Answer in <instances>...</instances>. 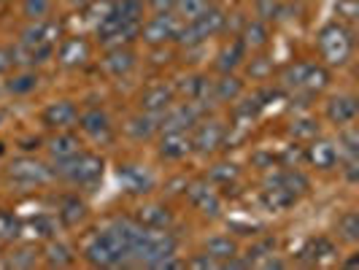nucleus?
I'll use <instances>...</instances> for the list:
<instances>
[{
	"label": "nucleus",
	"instance_id": "nucleus-42",
	"mask_svg": "<svg viewBox=\"0 0 359 270\" xmlns=\"http://www.w3.org/2000/svg\"><path fill=\"white\" fill-rule=\"evenodd\" d=\"M149 8L154 14H168V11L176 8V0H149Z\"/></svg>",
	"mask_w": 359,
	"mask_h": 270
},
{
	"label": "nucleus",
	"instance_id": "nucleus-36",
	"mask_svg": "<svg viewBox=\"0 0 359 270\" xmlns=\"http://www.w3.org/2000/svg\"><path fill=\"white\" fill-rule=\"evenodd\" d=\"M6 87H8V92H14V95H27V92H33L38 87V76L33 71H22Z\"/></svg>",
	"mask_w": 359,
	"mask_h": 270
},
{
	"label": "nucleus",
	"instance_id": "nucleus-11",
	"mask_svg": "<svg viewBox=\"0 0 359 270\" xmlns=\"http://www.w3.org/2000/svg\"><path fill=\"white\" fill-rule=\"evenodd\" d=\"M187 198L195 205V211H200L203 216H222V198L208 181H192L187 184Z\"/></svg>",
	"mask_w": 359,
	"mask_h": 270
},
{
	"label": "nucleus",
	"instance_id": "nucleus-9",
	"mask_svg": "<svg viewBox=\"0 0 359 270\" xmlns=\"http://www.w3.org/2000/svg\"><path fill=\"white\" fill-rule=\"evenodd\" d=\"M76 125L81 127V133L90 141H95V144L106 146L114 141V122H111V116H108L103 108H90V111L79 114V122Z\"/></svg>",
	"mask_w": 359,
	"mask_h": 270
},
{
	"label": "nucleus",
	"instance_id": "nucleus-18",
	"mask_svg": "<svg viewBox=\"0 0 359 270\" xmlns=\"http://www.w3.org/2000/svg\"><path fill=\"white\" fill-rule=\"evenodd\" d=\"M119 181L130 195H146L154 189V176L144 165H125L119 168Z\"/></svg>",
	"mask_w": 359,
	"mask_h": 270
},
{
	"label": "nucleus",
	"instance_id": "nucleus-12",
	"mask_svg": "<svg viewBox=\"0 0 359 270\" xmlns=\"http://www.w3.org/2000/svg\"><path fill=\"white\" fill-rule=\"evenodd\" d=\"M200 122V103H173L165 114L160 116V130H192V127Z\"/></svg>",
	"mask_w": 359,
	"mask_h": 270
},
{
	"label": "nucleus",
	"instance_id": "nucleus-17",
	"mask_svg": "<svg viewBox=\"0 0 359 270\" xmlns=\"http://www.w3.org/2000/svg\"><path fill=\"white\" fill-rule=\"evenodd\" d=\"M173 103H176V90L170 84H154L141 95V111L154 114V116H162Z\"/></svg>",
	"mask_w": 359,
	"mask_h": 270
},
{
	"label": "nucleus",
	"instance_id": "nucleus-7",
	"mask_svg": "<svg viewBox=\"0 0 359 270\" xmlns=\"http://www.w3.org/2000/svg\"><path fill=\"white\" fill-rule=\"evenodd\" d=\"M8 181H14L19 187H43L54 179V170L46 162L36 160V157H19L8 165L6 170Z\"/></svg>",
	"mask_w": 359,
	"mask_h": 270
},
{
	"label": "nucleus",
	"instance_id": "nucleus-43",
	"mask_svg": "<svg viewBox=\"0 0 359 270\" xmlns=\"http://www.w3.org/2000/svg\"><path fill=\"white\" fill-rule=\"evenodd\" d=\"M187 265H189V268H219V262H214L208 254H200L195 259H189Z\"/></svg>",
	"mask_w": 359,
	"mask_h": 270
},
{
	"label": "nucleus",
	"instance_id": "nucleus-2",
	"mask_svg": "<svg viewBox=\"0 0 359 270\" xmlns=\"http://www.w3.org/2000/svg\"><path fill=\"white\" fill-rule=\"evenodd\" d=\"M52 170L54 179L68 181L73 187H95L106 173V162L92 151H76L68 160L57 162Z\"/></svg>",
	"mask_w": 359,
	"mask_h": 270
},
{
	"label": "nucleus",
	"instance_id": "nucleus-30",
	"mask_svg": "<svg viewBox=\"0 0 359 270\" xmlns=\"http://www.w3.org/2000/svg\"><path fill=\"white\" fill-rule=\"evenodd\" d=\"M246 52H249V49L241 43V38H238V41H233V43H227V46L219 52V62H216V65H219V71H222V73L235 71V68H238V65L246 60Z\"/></svg>",
	"mask_w": 359,
	"mask_h": 270
},
{
	"label": "nucleus",
	"instance_id": "nucleus-10",
	"mask_svg": "<svg viewBox=\"0 0 359 270\" xmlns=\"http://www.w3.org/2000/svg\"><path fill=\"white\" fill-rule=\"evenodd\" d=\"M192 130H195L189 135L192 138V151H198V154H214L216 149H222V144L227 141V130H224L222 122H216V119L198 122Z\"/></svg>",
	"mask_w": 359,
	"mask_h": 270
},
{
	"label": "nucleus",
	"instance_id": "nucleus-1",
	"mask_svg": "<svg viewBox=\"0 0 359 270\" xmlns=\"http://www.w3.org/2000/svg\"><path fill=\"white\" fill-rule=\"evenodd\" d=\"M316 46L327 68H343L354 54V33L343 22H327L316 36Z\"/></svg>",
	"mask_w": 359,
	"mask_h": 270
},
{
	"label": "nucleus",
	"instance_id": "nucleus-8",
	"mask_svg": "<svg viewBox=\"0 0 359 270\" xmlns=\"http://www.w3.org/2000/svg\"><path fill=\"white\" fill-rule=\"evenodd\" d=\"M181 25H184V19L176 14V11H168V14H157V17H151L146 25H141V36L146 43H151V46H162V43H168V41H176L179 38V30Z\"/></svg>",
	"mask_w": 359,
	"mask_h": 270
},
{
	"label": "nucleus",
	"instance_id": "nucleus-41",
	"mask_svg": "<svg viewBox=\"0 0 359 270\" xmlns=\"http://www.w3.org/2000/svg\"><path fill=\"white\" fill-rule=\"evenodd\" d=\"M335 14H338L341 19H346V22H354V19H357V14H359L357 0H338Z\"/></svg>",
	"mask_w": 359,
	"mask_h": 270
},
{
	"label": "nucleus",
	"instance_id": "nucleus-29",
	"mask_svg": "<svg viewBox=\"0 0 359 270\" xmlns=\"http://www.w3.org/2000/svg\"><path fill=\"white\" fill-rule=\"evenodd\" d=\"M268 41H270L268 25H265L262 19L249 22V25L243 27V33H241V43H243L246 49H262V46H268Z\"/></svg>",
	"mask_w": 359,
	"mask_h": 270
},
{
	"label": "nucleus",
	"instance_id": "nucleus-27",
	"mask_svg": "<svg viewBox=\"0 0 359 270\" xmlns=\"http://www.w3.org/2000/svg\"><path fill=\"white\" fill-rule=\"evenodd\" d=\"M205 254L214 262L224 265V262H230L235 254H238V243H235L230 235H214V238L205 241Z\"/></svg>",
	"mask_w": 359,
	"mask_h": 270
},
{
	"label": "nucleus",
	"instance_id": "nucleus-4",
	"mask_svg": "<svg viewBox=\"0 0 359 270\" xmlns=\"http://www.w3.org/2000/svg\"><path fill=\"white\" fill-rule=\"evenodd\" d=\"M176 252H179V241L170 235V230H146L144 227L133 249V262L154 268L160 259L173 257Z\"/></svg>",
	"mask_w": 359,
	"mask_h": 270
},
{
	"label": "nucleus",
	"instance_id": "nucleus-15",
	"mask_svg": "<svg viewBox=\"0 0 359 270\" xmlns=\"http://www.w3.org/2000/svg\"><path fill=\"white\" fill-rule=\"evenodd\" d=\"M90 54H92L90 41L81 36H73L62 41V46L57 52V60H60L62 68H84L90 62Z\"/></svg>",
	"mask_w": 359,
	"mask_h": 270
},
{
	"label": "nucleus",
	"instance_id": "nucleus-38",
	"mask_svg": "<svg viewBox=\"0 0 359 270\" xmlns=\"http://www.w3.org/2000/svg\"><path fill=\"white\" fill-rule=\"evenodd\" d=\"M36 262H38V252L33 246H19V249L11 252L6 265H8V268H33Z\"/></svg>",
	"mask_w": 359,
	"mask_h": 270
},
{
	"label": "nucleus",
	"instance_id": "nucleus-5",
	"mask_svg": "<svg viewBox=\"0 0 359 270\" xmlns=\"http://www.w3.org/2000/svg\"><path fill=\"white\" fill-rule=\"evenodd\" d=\"M138 36H141V22H127L116 17L111 8L97 22V38L103 46H127Z\"/></svg>",
	"mask_w": 359,
	"mask_h": 270
},
{
	"label": "nucleus",
	"instance_id": "nucleus-46",
	"mask_svg": "<svg viewBox=\"0 0 359 270\" xmlns=\"http://www.w3.org/2000/svg\"><path fill=\"white\" fill-rule=\"evenodd\" d=\"M0 3H14V0H0Z\"/></svg>",
	"mask_w": 359,
	"mask_h": 270
},
{
	"label": "nucleus",
	"instance_id": "nucleus-19",
	"mask_svg": "<svg viewBox=\"0 0 359 270\" xmlns=\"http://www.w3.org/2000/svg\"><path fill=\"white\" fill-rule=\"evenodd\" d=\"M332 257H335V243L330 238H324V235L308 238L306 243L300 246V252H297V259L303 265H322V262L332 259Z\"/></svg>",
	"mask_w": 359,
	"mask_h": 270
},
{
	"label": "nucleus",
	"instance_id": "nucleus-23",
	"mask_svg": "<svg viewBox=\"0 0 359 270\" xmlns=\"http://www.w3.org/2000/svg\"><path fill=\"white\" fill-rule=\"evenodd\" d=\"M103 68L108 76L122 79L135 68V52L130 46H108L106 57H103Z\"/></svg>",
	"mask_w": 359,
	"mask_h": 270
},
{
	"label": "nucleus",
	"instance_id": "nucleus-37",
	"mask_svg": "<svg viewBox=\"0 0 359 270\" xmlns=\"http://www.w3.org/2000/svg\"><path fill=\"white\" fill-rule=\"evenodd\" d=\"M22 14L30 22L46 19L52 14V0H22Z\"/></svg>",
	"mask_w": 359,
	"mask_h": 270
},
{
	"label": "nucleus",
	"instance_id": "nucleus-39",
	"mask_svg": "<svg viewBox=\"0 0 359 270\" xmlns=\"http://www.w3.org/2000/svg\"><path fill=\"white\" fill-rule=\"evenodd\" d=\"M235 179H238V168H235V165H216L214 170H211V181H214V184H222V187H227V184Z\"/></svg>",
	"mask_w": 359,
	"mask_h": 270
},
{
	"label": "nucleus",
	"instance_id": "nucleus-31",
	"mask_svg": "<svg viewBox=\"0 0 359 270\" xmlns=\"http://www.w3.org/2000/svg\"><path fill=\"white\" fill-rule=\"evenodd\" d=\"M43 257H46V265H52V268H68V265H73V259H76L73 249L68 243H62V241H52L46 246Z\"/></svg>",
	"mask_w": 359,
	"mask_h": 270
},
{
	"label": "nucleus",
	"instance_id": "nucleus-14",
	"mask_svg": "<svg viewBox=\"0 0 359 270\" xmlns=\"http://www.w3.org/2000/svg\"><path fill=\"white\" fill-rule=\"evenodd\" d=\"M303 160L311 165V168H316V170H332V168H338V160H341V154H338V146L332 144V141H324V138H313L308 149L303 151Z\"/></svg>",
	"mask_w": 359,
	"mask_h": 270
},
{
	"label": "nucleus",
	"instance_id": "nucleus-33",
	"mask_svg": "<svg viewBox=\"0 0 359 270\" xmlns=\"http://www.w3.org/2000/svg\"><path fill=\"white\" fill-rule=\"evenodd\" d=\"M338 235L346 243H357L359 241V214L357 211H346L338 219Z\"/></svg>",
	"mask_w": 359,
	"mask_h": 270
},
{
	"label": "nucleus",
	"instance_id": "nucleus-24",
	"mask_svg": "<svg viewBox=\"0 0 359 270\" xmlns=\"http://www.w3.org/2000/svg\"><path fill=\"white\" fill-rule=\"evenodd\" d=\"M160 130V116H154V114H135V116H130L125 125V133L133 138V141H149L154 133Z\"/></svg>",
	"mask_w": 359,
	"mask_h": 270
},
{
	"label": "nucleus",
	"instance_id": "nucleus-6",
	"mask_svg": "<svg viewBox=\"0 0 359 270\" xmlns=\"http://www.w3.org/2000/svg\"><path fill=\"white\" fill-rule=\"evenodd\" d=\"M84 257L95 268H119V265H125V257L119 252L116 241L108 235V230H100V233L90 235L84 241Z\"/></svg>",
	"mask_w": 359,
	"mask_h": 270
},
{
	"label": "nucleus",
	"instance_id": "nucleus-44",
	"mask_svg": "<svg viewBox=\"0 0 359 270\" xmlns=\"http://www.w3.org/2000/svg\"><path fill=\"white\" fill-rule=\"evenodd\" d=\"M11 65H14V54H11V49L0 46V73H6Z\"/></svg>",
	"mask_w": 359,
	"mask_h": 270
},
{
	"label": "nucleus",
	"instance_id": "nucleus-22",
	"mask_svg": "<svg viewBox=\"0 0 359 270\" xmlns=\"http://www.w3.org/2000/svg\"><path fill=\"white\" fill-rule=\"evenodd\" d=\"M162 133H165L160 141L162 160H184L192 151V138L187 133H181V130H162Z\"/></svg>",
	"mask_w": 359,
	"mask_h": 270
},
{
	"label": "nucleus",
	"instance_id": "nucleus-40",
	"mask_svg": "<svg viewBox=\"0 0 359 270\" xmlns=\"http://www.w3.org/2000/svg\"><path fill=\"white\" fill-rule=\"evenodd\" d=\"M257 14L262 22H270L281 14V6H278V0H257Z\"/></svg>",
	"mask_w": 359,
	"mask_h": 270
},
{
	"label": "nucleus",
	"instance_id": "nucleus-35",
	"mask_svg": "<svg viewBox=\"0 0 359 270\" xmlns=\"http://www.w3.org/2000/svg\"><path fill=\"white\" fill-rule=\"evenodd\" d=\"M208 6H211L208 0H176V8H173V11H176L184 22H192V19H198Z\"/></svg>",
	"mask_w": 359,
	"mask_h": 270
},
{
	"label": "nucleus",
	"instance_id": "nucleus-13",
	"mask_svg": "<svg viewBox=\"0 0 359 270\" xmlns=\"http://www.w3.org/2000/svg\"><path fill=\"white\" fill-rule=\"evenodd\" d=\"M41 122L49 130H73L79 122V108L71 100H54L41 111Z\"/></svg>",
	"mask_w": 359,
	"mask_h": 270
},
{
	"label": "nucleus",
	"instance_id": "nucleus-26",
	"mask_svg": "<svg viewBox=\"0 0 359 270\" xmlns=\"http://www.w3.org/2000/svg\"><path fill=\"white\" fill-rule=\"evenodd\" d=\"M60 222L65 224V227H79L84 219H87V203L79 198V195H68V198L60 200Z\"/></svg>",
	"mask_w": 359,
	"mask_h": 270
},
{
	"label": "nucleus",
	"instance_id": "nucleus-28",
	"mask_svg": "<svg viewBox=\"0 0 359 270\" xmlns=\"http://www.w3.org/2000/svg\"><path fill=\"white\" fill-rule=\"evenodd\" d=\"M241 95H243V81L230 73H224L219 81H214V100L219 103H235Z\"/></svg>",
	"mask_w": 359,
	"mask_h": 270
},
{
	"label": "nucleus",
	"instance_id": "nucleus-25",
	"mask_svg": "<svg viewBox=\"0 0 359 270\" xmlns=\"http://www.w3.org/2000/svg\"><path fill=\"white\" fill-rule=\"evenodd\" d=\"M259 198H262V205H265L268 211H287V208H292V205L297 203V195H292L289 189L273 184V181L265 184V189H262Z\"/></svg>",
	"mask_w": 359,
	"mask_h": 270
},
{
	"label": "nucleus",
	"instance_id": "nucleus-21",
	"mask_svg": "<svg viewBox=\"0 0 359 270\" xmlns=\"http://www.w3.org/2000/svg\"><path fill=\"white\" fill-rule=\"evenodd\" d=\"M46 151L54 162H62L73 157L76 151H81V141L73 130H54V135L46 141Z\"/></svg>",
	"mask_w": 359,
	"mask_h": 270
},
{
	"label": "nucleus",
	"instance_id": "nucleus-32",
	"mask_svg": "<svg viewBox=\"0 0 359 270\" xmlns=\"http://www.w3.org/2000/svg\"><path fill=\"white\" fill-rule=\"evenodd\" d=\"M111 11L127 22H141L144 19V0H114Z\"/></svg>",
	"mask_w": 359,
	"mask_h": 270
},
{
	"label": "nucleus",
	"instance_id": "nucleus-45",
	"mask_svg": "<svg viewBox=\"0 0 359 270\" xmlns=\"http://www.w3.org/2000/svg\"><path fill=\"white\" fill-rule=\"evenodd\" d=\"M254 62H257V68L249 65V73H252L254 79H265V76L270 73V65H262V57H259V60H254Z\"/></svg>",
	"mask_w": 359,
	"mask_h": 270
},
{
	"label": "nucleus",
	"instance_id": "nucleus-20",
	"mask_svg": "<svg viewBox=\"0 0 359 270\" xmlns=\"http://www.w3.org/2000/svg\"><path fill=\"white\" fill-rule=\"evenodd\" d=\"M133 219H135L141 227H146V230H170V227H173V214H170V208H165L160 203L141 205Z\"/></svg>",
	"mask_w": 359,
	"mask_h": 270
},
{
	"label": "nucleus",
	"instance_id": "nucleus-34",
	"mask_svg": "<svg viewBox=\"0 0 359 270\" xmlns=\"http://www.w3.org/2000/svg\"><path fill=\"white\" fill-rule=\"evenodd\" d=\"M289 133H292L297 141H313V138L319 135V122H316V119H311V116H300V119H294V122H292Z\"/></svg>",
	"mask_w": 359,
	"mask_h": 270
},
{
	"label": "nucleus",
	"instance_id": "nucleus-16",
	"mask_svg": "<svg viewBox=\"0 0 359 270\" xmlns=\"http://www.w3.org/2000/svg\"><path fill=\"white\" fill-rule=\"evenodd\" d=\"M357 111L359 108H357V97H354V95H332V97L327 100V106H324L327 119H330L335 127L354 125Z\"/></svg>",
	"mask_w": 359,
	"mask_h": 270
},
{
	"label": "nucleus",
	"instance_id": "nucleus-3",
	"mask_svg": "<svg viewBox=\"0 0 359 270\" xmlns=\"http://www.w3.org/2000/svg\"><path fill=\"white\" fill-rule=\"evenodd\" d=\"M330 84V71L322 62H292L281 71V87L294 95H316Z\"/></svg>",
	"mask_w": 359,
	"mask_h": 270
}]
</instances>
